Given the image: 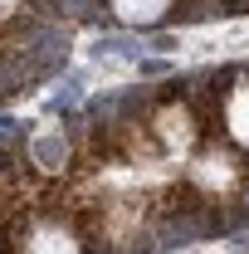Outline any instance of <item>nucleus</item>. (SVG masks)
I'll use <instances>...</instances> for the list:
<instances>
[{
    "mask_svg": "<svg viewBox=\"0 0 249 254\" xmlns=\"http://www.w3.org/2000/svg\"><path fill=\"white\" fill-rule=\"evenodd\" d=\"M98 15L127 30H166V25H205L225 15H245L249 0H83Z\"/></svg>",
    "mask_w": 249,
    "mask_h": 254,
    "instance_id": "1",
    "label": "nucleus"
}]
</instances>
